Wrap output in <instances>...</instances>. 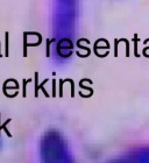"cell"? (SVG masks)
<instances>
[{"instance_id":"1","label":"cell","mask_w":149,"mask_h":163,"mask_svg":"<svg viewBox=\"0 0 149 163\" xmlns=\"http://www.w3.org/2000/svg\"><path fill=\"white\" fill-rule=\"evenodd\" d=\"M39 86H40V84H39V72L36 71L35 72V88H34V97L35 98H37L39 97Z\"/></svg>"},{"instance_id":"2","label":"cell","mask_w":149,"mask_h":163,"mask_svg":"<svg viewBox=\"0 0 149 163\" xmlns=\"http://www.w3.org/2000/svg\"><path fill=\"white\" fill-rule=\"evenodd\" d=\"M27 35L28 33H23V57H27V48L29 47V44H27Z\"/></svg>"},{"instance_id":"3","label":"cell","mask_w":149,"mask_h":163,"mask_svg":"<svg viewBox=\"0 0 149 163\" xmlns=\"http://www.w3.org/2000/svg\"><path fill=\"white\" fill-rule=\"evenodd\" d=\"M5 37H6V43H5V46H6V53H5V56L6 57H8L9 56V48H8V40H9V33L8 32H6L5 33Z\"/></svg>"},{"instance_id":"4","label":"cell","mask_w":149,"mask_h":163,"mask_svg":"<svg viewBox=\"0 0 149 163\" xmlns=\"http://www.w3.org/2000/svg\"><path fill=\"white\" fill-rule=\"evenodd\" d=\"M47 82H48V79H44V81H43V82H42V83L40 84V86H39V88H41V90L43 91V93H44V96H46V97L48 98V97H49V94H48V92H47L46 90H44V84H46Z\"/></svg>"},{"instance_id":"5","label":"cell","mask_w":149,"mask_h":163,"mask_svg":"<svg viewBox=\"0 0 149 163\" xmlns=\"http://www.w3.org/2000/svg\"><path fill=\"white\" fill-rule=\"evenodd\" d=\"M0 119H1V114H0ZM9 122H11V119L6 120L3 125H0V135H1V129H5V128H6V125H7V124H9Z\"/></svg>"},{"instance_id":"6","label":"cell","mask_w":149,"mask_h":163,"mask_svg":"<svg viewBox=\"0 0 149 163\" xmlns=\"http://www.w3.org/2000/svg\"><path fill=\"white\" fill-rule=\"evenodd\" d=\"M22 83H23V91H22V97H26V96H27V93H26V84H27V79H23V81H22Z\"/></svg>"},{"instance_id":"7","label":"cell","mask_w":149,"mask_h":163,"mask_svg":"<svg viewBox=\"0 0 149 163\" xmlns=\"http://www.w3.org/2000/svg\"><path fill=\"white\" fill-rule=\"evenodd\" d=\"M55 85H56V82L53 81V97H56V92H55Z\"/></svg>"},{"instance_id":"8","label":"cell","mask_w":149,"mask_h":163,"mask_svg":"<svg viewBox=\"0 0 149 163\" xmlns=\"http://www.w3.org/2000/svg\"><path fill=\"white\" fill-rule=\"evenodd\" d=\"M0 57H3V55H1V53H0Z\"/></svg>"}]
</instances>
